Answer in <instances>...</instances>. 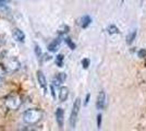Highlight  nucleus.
Listing matches in <instances>:
<instances>
[{
  "instance_id": "b1692460",
  "label": "nucleus",
  "mask_w": 146,
  "mask_h": 131,
  "mask_svg": "<svg viewBox=\"0 0 146 131\" xmlns=\"http://www.w3.org/2000/svg\"><path fill=\"white\" fill-rule=\"evenodd\" d=\"M3 74H5V68L2 66H0V78H2Z\"/></svg>"
},
{
  "instance_id": "423d86ee",
  "label": "nucleus",
  "mask_w": 146,
  "mask_h": 131,
  "mask_svg": "<svg viewBox=\"0 0 146 131\" xmlns=\"http://www.w3.org/2000/svg\"><path fill=\"white\" fill-rule=\"evenodd\" d=\"M12 36L17 42H19V43H24L25 42L24 32L21 31L20 29H13L12 30Z\"/></svg>"
},
{
  "instance_id": "2eb2a0df",
  "label": "nucleus",
  "mask_w": 146,
  "mask_h": 131,
  "mask_svg": "<svg viewBox=\"0 0 146 131\" xmlns=\"http://www.w3.org/2000/svg\"><path fill=\"white\" fill-rule=\"evenodd\" d=\"M64 42H66V44L69 46V48H70V49L74 50L75 48H76V45L73 43V41L70 37H64Z\"/></svg>"
},
{
  "instance_id": "20e7f679",
  "label": "nucleus",
  "mask_w": 146,
  "mask_h": 131,
  "mask_svg": "<svg viewBox=\"0 0 146 131\" xmlns=\"http://www.w3.org/2000/svg\"><path fill=\"white\" fill-rule=\"evenodd\" d=\"M20 67V63H19L17 59L14 58H11V59H8L5 61V68H6L7 71L9 72H14L17 71Z\"/></svg>"
},
{
  "instance_id": "f3484780",
  "label": "nucleus",
  "mask_w": 146,
  "mask_h": 131,
  "mask_svg": "<svg viewBox=\"0 0 146 131\" xmlns=\"http://www.w3.org/2000/svg\"><path fill=\"white\" fill-rule=\"evenodd\" d=\"M34 53H35V55H36L37 58H42V56H43L42 48H40L38 45H35V47H34Z\"/></svg>"
},
{
  "instance_id": "f8f14e48",
  "label": "nucleus",
  "mask_w": 146,
  "mask_h": 131,
  "mask_svg": "<svg viewBox=\"0 0 146 131\" xmlns=\"http://www.w3.org/2000/svg\"><path fill=\"white\" fill-rule=\"evenodd\" d=\"M91 23H92V18L90 17V15H84V17H82L81 22H80V24H81V27H82V29H86Z\"/></svg>"
},
{
  "instance_id": "f257e3e1",
  "label": "nucleus",
  "mask_w": 146,
  "mask_h": 131,
  "mask_svg": "<svg viewBox=\"0 0 146 131\" xmlns=\"http://www.w3.org/2000/svg\"><path fill=\"white\" fill-rule=\"evenodd\" d=\"M43 117V112L40 109H27L23 114V120L27 125H35Z\"/></svg>"
},
{
  "instance_id": "6e6552de",
  "label": "nucleus",
  "mask_w": 146,
  "mask_h": 131,
  "mask_svg": "<svg viewBox=\"0 0 146 131\" xmlns=\"http://www.w3.org/2000/svg\"><path fill=\"white\" fill-rule=\"evenodd\" d=\"M36 74H37V81L39 83V85H40L42 88L46 92V91H47V80H46V76H45V74H44L40 70L37 71Z\"/></svg>"
},
{
  "instance_id": "393cba45",
  "label": "nucleus",
  "mask_w": 146,
  "mask_h": 131,
  "mask_svg": "<svg viewBox=\"0 0 146 131\" xmlns=\"http://www.w3.org/2000/svg\"><path fill=\"white\" fill-rule=\"evenodd\" d=\"M10 0H0V6H6Z\"/></svg>"
},
{
  "instance_id": "4be33fe9",
  "label": "nucleus",
  "mask_w": 146,
  "mask_h": 131,
  "mask_svg": "<svg viewBox=\"0 0 146 131\" xmlns=\"http://www.w3.org/2000/svg\"><path fill=\"white\" fill-rule=\"evenodd\" d=\"M50 88H51V95H52V97H54V98H56V93H55V85H54V84H51V86H50Z\"/></svg>"
},
{
  "instance_id": "bb28decb",
  "label": "nucleus",
  "mask_w": 146,
  "mask_h": 131,
  "mask_svg": "<svg viewBox=\"0 0 146 131\" xmlns=\"http://www.w3.org/2000/svg\"><path fill=\"white\" fill-rule=\"evenodd\" d=\"M2 84V78H0V85Z\"/></svg>"
},
{
  "instance_id": "39448f33",
  "label": "nucleus",
  "mask_w": 146,
  "mask_h": 131,
  "mask_svg": "<svg viewBox=\"0 0 146 131\" xmlns=\"http://www.w3.org/2000/svg\"><path fill=\"white\" fill-rule=\"evenodd\" d=\"M105 106H106V93L104 91H100L96 100V108L98 110H100V109H104Z\"/></svg>"
},
{
  "instance_id": "6ab92c4d",
  "label": "nucleus",
  "mask_w": 146,
  "mask_h": 131,
  "mask_svg": "<svg viewBox=\"0 0 146 131\" xmlns=\"http://www.w3.org/2000/svg\"><path fill=\"white\" fill-rule=\"evenodd\" d=\"M90 63H91V61H90V59H87V58H84V59L82 60V66H83V68L84 69L88 68Z\"/></svg>"
},
{
  "instance_id": "f03ea898",
  "label": "nucleus",
  "mask_w": 146,
  "mask_h": 131,
  "mask_svg": "<svg viewBox=\"0 0 146 131\" xmlns=\"http://www.w3.org/2000/svg\"><path fill=\"white\" fill-rule=\"evenodd\" d=\"M80 108H81V98H76L73 103L72 112H71V116H70V127L74 129L75 125H76V120H78V116H79Z\"/></svg>"
},
{
  "instance_id": "0eeeda50",
  "label": "nucleus",
  "mask_w": 146,
  "mask_h": 131,
  "mask_svg": "<svg viewBox=\"0 0 146 131\" xmlns=\"http://www.w3.org/2000/svg\"><path fill=\"white\" fill-rule=\"evenodd\" d=\"M56 120H57V124L59 126V128L63 127V120H64V112L61 107H58L57 110H56Z\"/></svg>"
},
{
  "instance_id": "ddd939ff",
  "label": "nucleus",
  "mask_w": 146,
  "mask_h": 131,
  "mask_svg": "<svg viewBox=\"0 0 146 131\" xmlns=\"http://www.w3.org/2000/svg\"><path fill=\"white\" fill-rule=\"evenodd\" d=\"M107 31H108V33H109L110 35H112V34H119V29L117 27L115 24H111L109 25L108 27H107Z\"/></svg>"
},
{
  "instance_id": "5701e85b",
  "label": "nucleus",
  "mask_w": 146,
  "mask_h": 131,
  "mask_svg": "<svg viewBox=\"0 0 146 131\" xmlns=\"http://www.w3.org/2000/svg\"><path fill=\"white\" fill-rule=\"evenodd\" d=\"M90 97H91V94H86V97H85V102H84V105H87L88 102H90Z\"/></svg>"
},
{
  "instance_id": "7ed1b4c3",
  "label": "nucleus",
  "mask_w": 146,
  "mask_h": 131,
  "mask_svg": "<svg viewBox=\"0 0 146 131\" xmlns=\"http://www.w3.org/2000/svg\"><path fill=\"white\" fill-rule=\"evenodd\" d=\"M5 105L9 109H18L21 105V98L18 95H9L6 98Z\"/></svg>"
},
{
  "instance_id": "a211bd4d",
  "label": "nucleus",
  "mask_w": 146,
  "mask_h": 131,
  "mask_svg": "<svg viewBox=\"0 0 146 131\" xmlns=\"http://www.w3.org/2000/svg\"><path fill=\"white\" fill-rule=\"evenodd\" d=\"M69 30H70V27H69L68 25H63L60 30H59V34H60V35H63V34L68 33V32H69Z\"/></svg>"
},
{
  "instance_id": "9b49d317",
  "label": "nucleus",
  "mask_w": 146,
  "mask_h": 131,
  "mask_svg": "<svg viewBox=\"0 0 146 131\" xmlns=\"http://www.w3.org/2000/svg\"><path fill=\"white\" fill-rule=\"evenodd\" d=\"M66 79H67V74H66L64 72L58 73V74H57V76L54 79V85H56V86H59L61 83H63V82L66 81Z\"/></svg>"
},
{
  "instance_id": "aec40b11",
  "label": "nucleus",
  "mask_w": 146,
  "mask_h": 131,
  "mask_svg": "<svg viewBox=\"0 0 146 131\" xmlns=\"http://www.w3.org/2000/svg\"><path fill=\"white\" fill-rule=\"evenodd\" d=\"M137 56L140 58H145L146 57V49H140L137 51Z\"/></svg>"
},
{
  "instance_id": "1a4fd4ad",
  "label": "nucleus",
  "mask_w": 146,
  "mask_h": 131,
  "mask_svg": "<svg viewBox=\"0 0 146 131\" xmlns=\"http://www.w3.org/2000/svg\"><path fill=\"white\" fill-rule=\"evenodd\" d=\"M60 43H61L60 37L54 39V41L48 45V50L51 51V53H56V51L58 50V48H59V46H60Z\"/></svg>"
},
{
  "instance_id": "9d476101",
  "label": "nucleus",
  "mask_w": 146,
  "mask_h": 131,
  "mask_svg": "<svg viewBox=\"0 0 146 131\" xmlns=\"http://www.w3.org/2000/svg\"><path fill=\"white\" fill-rule=\"evenodd\" d=\"M69 96V88L67 86H61L59 90V100L60 102H66Z\"/></svg>"
},
{
  "instance_id": "412c9836",
  "label": "nucleus",
  "mask_w": 146,
  "mask_h": 131,
  "mask_svg": "<svg viewBox=\"0 0 146 131\" xmlns=\"http://www.w3.org/2000/svg\"><path fill=\"white\" fill-rule=\"evenodd\" d=\"M102 115H98L97 116V128L98 129H100L102 128Z\"/></svg>"
},
{
  "instance_id": "4468645a",
  "label": "nucleus",
  "mask_w": 146,
  "mask_h": 131,
  "mask_svg": "<svg viewBox=\"0 0 146 131\" xmlns=\"http://www.w3.org/2000/svg\"><path fill=\"white\" fill-rule=\"evenodd\" d=\"M135 37H136V31H133L132 33L128 34V36H127V44H128V45H131V44L134 42Z\"/></svg>"
},
{
  "instance_id": "dca6fc26",
  "label": "nucleus",
  "mask_w": 146,
  "mask_h": 131,
  "mask_svg": "<svg viewBox=\"0 0 146 131\" xmlns=\"http://www.w3.org/2000/svg\"><path fill=\"white\" fill-rule=\"evenodd\" d=\"M63 59H64V57H63V55H61V54H59V55H57L56 56V65L58 66V67H62L63 66Z\"/></svg>"
},
{
  "instance_id": "a878e982",
  "label": "nucleus",
  "mask_w": 146,
  "mask_h": 131,
  "mask_svg": "<svg viewBox=\"0 0 146 131\" xmlns=\"http://www.w3.org/2000/svg\"><path fill=\"white\" fill-rule=\"evenodd\" d=\"M45 58H44V60H50L51 59V56H49V55H45Z\"/></svg>"
}]
</instances>
